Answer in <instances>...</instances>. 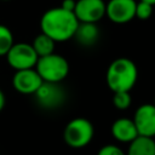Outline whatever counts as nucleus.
Wrapping results in <instances>:
<instances>
[{
  "instance_id": "obj_15",
  "label": "nucleus",
  "mask_w": 155,
  "mask_h": 155,
  "mask_svg": "<svg viewBox=\"0 0 155 155\" xmlns=\"http://www.w3.org/2000/svg\"><path fill=\"white\" fill-rule=\"evenodd\" d=\"M13 44L15 40L11 29L4 24H0V56H6Z\"/></svg>"
},
{
  "instance_id": "obj_1",
  "label": "nucleus",
  "mask_w": 155,
  "mask_h": 155,
  "mask_svg": "<svg viewBox=\"0 0 155 155\" xmlns=\"http://www.w3.org/2000/svg\"><path fill=\"white\" fill-rule=\"evenodd\" d=\"M79 21L74 12L58 7L47 10L40 19L41 31L56 42H64L74 38Z\"/></svg>"
},
{
  "instance_id": "obj_14",
  "label": "nucleus",
  "mask_w": 155,
  "mask_h": 155,
  "mask_svg": "<svg viewBox=\"0 0 155 155\" xmlns=\"http://www.w3.org/2000/svg\"><path fill=\"white\" fill-rule=\"evenodd\" d=\"M31 46L39 57H44V56H47V54H51L54 52L56 41L41 31L40 34H38L34 38Z\"/></svg>"
},
{
  "instance_id": "obj_9",
  "label": "nucleus",
  "mask_w": 155,
  "mask_h": 155,
  "mask_svg": "<svg viewBox=\"0 0 155 155\" xmlns=\"http://www.w3.org/2000/svg\"><path fill=\"white\" fill-rule=\"evenodd\" d=\"M42 82L41 76L35 68L16 70L12 78L13 88L22 94H35Z\"/></svg>"
},
{
  "instance_id": "obj_7",
  "label": "nucleus",
  "mask_w": 155,
  "mask_h": 155,
  "mask_svg": "<svg viewBox=\"0 0 155 155\" xmlns=\"http://www.w3.org/2000/svg\"><path fill=\"white\" fill-rule=\"evenodd\" d=\"M136 0H109L105 7V16L116 24H125L136 17Z\"/></svg>"
},
{
  "instance_id": "obj_3",
  "label": "nucleus",
  "mask_w": 155,
  "mask_h": 155,
  "mask_svg": "<svg viewBox=\"0 0 155 155\" xmlns=\"http://www.w3.org/2000/svg\"><path fill=\"white\" fill-rule=\"evenodd\" d=\"M36 71L45 82H62L69 74L70 67L65 57L58 53H51L44 57H39Z\"/></svg>"
},
{
  "instance_id": "obj_20",
  "label": "nucleus",
  "mask_w": 155,
  "mask_h": 155,
  "mask_svg": "<svg viewBox=\"0 0 155 155\" xmlns=\"http://www.w3.org/2000/svg\"><path fill=\"white\" fill-rule=\"evenodd\" d=\"M5 102H6V99H5V94H4V92L0 90V111L4 109V107H5Z\"/></svg>"
},
{
  "instance_id": "obj_10",
  "label": "nucleus",
  "mask_w": 155,
  "mask_h": 155,
  "mask_svg": "<svg viewBox=\"0 0 155 155\" xmlns=\"http://www.w3.org/2000/svg\"><path fill=\"white\" fill-rule=\"evenodd\" d=\"M133 122L139 136L155 137V105L145 103L139 105L133 115Z\"/></svg>"
},
{
  "instance_id": "obj_19",
  "label": "nucleus",
  "mask_w": 155,
  "mask_h": 155,
  "mask_svg": "<svg viewBox=\"0 0 155 155\" xmlns=\"http://www.w3.org/2000/svg\"><path fill=\"white\" fill-rule=\"evenodd\" d=\"M75 6H76V0H63L62 4H61V7L62 8L68 10V11H71V12H74Z\"/></svg>"
},
{
  "instance_id": "obj_2",
  "label": "nucleus",
  "mask_w": 155,
  "mask_h": 155,
  "mask_svg": "<svg viewBox=\"0 0 155 155\" xmlns=\"http://www.w3.org/2000/svg\"><path fill=\"white\" fill-rule=\"evenodd\" d=\"M138 79V69L133 61L126 57H119L114 59L105 74V81L108 87L113 92L131 91Z\"/></svg>"
},
{
  "instance_id": "obj_5",
  "label": "nucleus",
  "mask_w": 155,
  "mask_h": 155,
  "mask_svg": "<svg viewBox=\"0 0 155 155\" xmlns=\"http://www.w3.org/2000/svg\"><path fill=\"white\" fill-rule=\"evenodd\" d=\"M8 65L16 70L35 68L39 56L33 48L31 44L17 42L13 44L7 54L5 56Z\"/></svg>"
},
{
  "instance_id": "obj_4",
  "label": "nucleus",
  "mask_w": 155,
  "mask_h": 155,
  "mask_svg": "<svg viewBox=\"0 0 155 155\" xmlns=\"http://www.w3.org/2000/svg\"><path fill=\"white\" fill-rule=\"evenodd\" d=\"M94 127L86 117H75L70 120L63 131V139L70 148H84L88 145L93 138Z\"/></svg>"
},
{
  "instance_id": "obj_13",
  "label": "nucleus",
  "mask_w": 155,
  "mask_h": 155,
  "mask_svg": "<svg viewBox=\"0 0 155 155\" xmlns=\"http://www.w3.org/2000/svg\"><path fill=\"white\" fill-rule=\"evenodd\" d=\"M126 155H155V140L151 137L137 136L131 143Z\"/></svg>"
},
{
  "instance_id": "obj_12",
  "label": "nucleus",
  "mask_w": 155,
  "mask_h": 155,
  "mask_svg": "<svg viewBox=\"0 0 155 155\" xmlns=\"http://www.w3.org/2000/svg\"><path fill=\"white\" fill-rule=\"evenodd\" d=\"M81 46L90 47L94 45L99 39V28L97 23H84L79 22L78 29L74 38Z\"/></svg>"
},
{
  "instance_id": "obj_22",
  "label": "nucleus",
  "mask_w": 155,
  "mask_h": 155,
  "mask_svg": "<svg viewBox=\"0 0 155 155\" xmlns=\"http://www.w3.org/2000/svg\"><path fill=\"white\" fill-rule=\"evenodd\" d=\"M2 1H11V0H2Z\"/></svg>"
},
{
  "instance_id": "obj_8",
  "label": "nucleus",
  "mask_w": 155,
  "mask_h": 155,
  "mask_svg": "<svg viewBox=\"0 0 155 155\" xmlns=\"http://www.w3.org/2000/svg\"><path fill=\"white\" fill-rule=\"evenodd\" d=\"M104 0H76L74 13L79 22L98 23L105 16Z\"/></svg>"
},
{
  "instance_id": "obj_11",
  "label": "nucleus",
  "mask_w": 155,
  "mask_h": 155,
  "mask_svg": "<svg viewBox=\"0 0 155 155\" xmlns=\"http://www.w3.org/2000/svg\"><path fill=\"white\" fill-rule=\"evenodd\" d=\"M111 136L120 143H131L138 134L136 125L132 119L120 117L116 119L111 125Z\"/></svg>"
},
{
  "instance_id": "obj_18",
  "label": "nucleus",
  "mask_w": 155,
  "mask_h": 155,
  "mask_svg": "<svg viewBox=\"0 0 155 155\" xmlns=\"http://www.w3.org/2000/svg\"><path fill=\"white\" fill-rule=\"evenodd\" d=\"M97 155H126V153L115 144H107L98 150Z\"/></svg>"
},
{
  "instance_id": "obj_6",
  "label": "nucleus",
  "mask_w": 155,
  "mask_h": 155,
  "mask_svg": "<svg viewBox=\"0 0 155 155\" xmlns=\"http://www.w3.org/2000/svg\"><path fill=\"white\" fill-rule=\"evenodd\" d=\"M35 99L45 109H56L65 101V91L61 82H42L35 92Z\"/></svg>"
},
{
  "instance_id": "obj_21",
  "label": "nucleus",
  "mask_w": 155,
  "mask_h": 155,
  "mask_svg": "<svg viewBox=\"0 0 155 155\" xmlns=\"http://www.w3.org/2000/svg\"><path fill=\"white\" fill-rule=\"evenodd\" d=\"M140 1H144V2H148V4H150V5H155V0H140Z\"/></svg>"
},
{
  "instance_id": "obj_23",
  "label": "nucleus",
  "mask_w": 155,
  "mask_h": 155,
  "mask_svg": "<svg viewBox=\"0 0 155 155\" xmlns=\"http://www.w3.org/2000/svg\"><path fill=\"white\" fill-rule=\"evenodd\" d=\"M154 105H155V97H154Z\"/></svg>"
},
{
  "instance_id": "obj_16",
  "label": "nucleus",
  "mask_w": 155,
  "mask_h": 155,
  "mask_svg": "<svg viewBox=\"0 0 155 155\" xmlns=\"http://www.w3.org/2000/svg\"><path fill=\"white\" fill-rule=\"evenodd\" d=\"M132 103V97L128 91H120V92H114L113 96V104L116 109L119 110H126L130 108Z\"/></svg>"
},
{
  "instance_id": "obj_17",
  "label": "nucleus",
  "mask_w": 155,
  "mask_h": 155,
  "mask_svg": "<svg viewBox=\"0 0 155 155\" xmlns=\"http://www.w3.org/2000/svg\"><path fill=\"white\" fill-rule=\"evenodd\" d=\"M153 15V5L144 2V1H139L136 5V17L138 19L145 21L148 18H150Z\"/></svg>"
}]
</instances>
